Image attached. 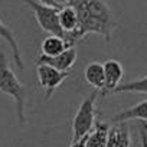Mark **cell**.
<instances>
[{"mask_svg": "<svg viewBox=\"0 0 147 147\" xmlns=\"http://www.w3.org/2000/svg\"><path fill=\"white\" fill-rule=\"evenodd\" d=\"M140 147H147V123H140Z\"/></svg>", "mask_w": 147, "mask_h": 147, "instance_id": "obj_16", "label": "cell"}, {"mask_svg": "<svg viewBox=\"0 0 147 147\" xmlns=\"http://www.w3.org/2000/svg\"><path fill=\"white\" fill-rule=\"evenodd\" d=\"M0 92H3L13 98L16 104V115L20 124H25V101L26 90L25 85L18 80L16 74L10 69L7 58L3 52H0Z\"/></svg>", "mask_w": 147, "mask_h": 147, "instance_id": "obj_2", "label": "cell"}, {"mask_svg": "<svg viewBox=\"0 0 147 147\" xmlns=\"http://www.w3.org/2000/svg\"><path fill=\"white\" fill-rule=\"evenodd\" d=\"M121 92H138V94H147V77L133 80L125 84H120L113 94H121Z\"/></svg>", "mask_w": 147, "mask_h": 147, "instance_id": "obj_15", "label": "cell"}, {"mask_svg": "<svg viewBox=\"0 0 147 147\" xmlns=\"http://www.w3.org/2000/svg\"><path fill=\"white\" fill-rule=\"evenodd\" d=\"M72 6L78 13V28L75 32L65 36L69 48L75 46L91 33L104 38L105 42L111 40L117 22L113 10L104 0H74Z\"/></svg>", "mask_w": 147, "mask_h": 147, "instance_id": "obj_1", "label": "cell"}, {"mask_svg": "<svg viewBox=\"0 0 147 147\" xmlns=\"http://www.w3.org/2000/svg\"><path fill=\"white\" fill-rule=\"evenodd\" d=\"M111 125L104 121H95L94 128L87 134V144L85 147H105Z\"/></svg>", "mask_w": 147, "mask_h": 147, "instance_id": "obj_11", "label": "cell"}, {"mask_svg": "<svg viewBox=\"0 0 147 147\" xmlns=\"http://www.w3.org/2000/svg\"><path fill=\"white\" fill-rule=\"evenodd\" d=\"M130 120H140V121L147 123V100H144L124 111H120L118 114H115L113 117L111 121L114 124H118V123H125Z\"/></svg>", "mask_w": 147, "mask_h": 147, "instance_id": "obj_10", "label": "cell"}, {"mask_svg": "<svg viewBox=\"0 0 147 147\" xmlns=\"http://www.w3.org/2000/svg\"><path fill=\"white\" fill-rule=\"evenodd\" d=\"M36 75L39 87L45 91V100H49L55 94V91L61 87V84L69 77V71L63 72L49 65H38Z\"/></svg>", "mask_w": 147, "mask_h": 147, "instance_id": "obj_5", "label": "cell"}, {"mask_svg": "<svg viewBox=\"0 0 147 147\" xmlns=\"http://www.w3.org/2000/svg\"><path fill=\"white\" fill-rule=\"evenodd\" d=\"M59 23L65 36L75 32V29L78 28V13L72 5H68L59 9Z\"/></svg>", "mask_w": 147, "mask_h": 147, "instance_id": "obj_13", "label": "cell"}, {"mask_svg": "<svg viewBox=\"0 0 147 147\" xmlns=\"http://www.w3.org/2000/svg\"><path fill=\"white\" fill-rule=\"evenodd\" d=\"M84 78L88 85H91L95 91L102 92L105 88V74L104 65L100 62H90L84 69Z\"/></svg>", "mask_w": 147, "mask_h": 147, "instance_id": "obj_8", "label": "cell"}, {"mask_svg": "<svg viewBox=\"0 0 147 147\" xmlns=\"http://www.w3.org/2000/svg\"><path fill=\"white\" fill-rule=\"evenodd\" d=\"M55 2H56V5H58L59 7H63V6L72 5V2H74V0H55Z\"/></svg>", "mask_w": 147, "mask_h": 147, "instance_id": "obj_19", "label": "cell"}, {"mask_svg": "<svg viewBox=\"0 0 147 147\" xmlns=\"http://www.w3.org/2000/svg\"><path fill=\"white\" fill-rule=\"evenodd\" d=\"M0 38L9 43V46L12 49V53H13V61H15L16 66L20 71H23L25 69V63H23V59H22V53H20V48L18 45V40H16L15 35L12 33V30L2 20H0Z\"/></svg>", "mask_w": 147, "mask_h": 147, "instance_id": "obj_14", "label": "cell"}, {"mask_svg": "<svg viewBox=\"0 0 147 147\" xmlns=\"http://www.w3.org/2000/svg\"><path fill=\"white\" fill-rule=\"evenodd\" d=\"M102 65H104V74H105V88L102 92H100V95L105 98L111 95L113 91L121 84V80L124 77V68L115 59H108Z\"/></svg>", "mask_w": 147, "mask_h": 147, "instance_id": "obj_7", "label": "cell"}, {"mask_svg": "<svg viewBox=\"0 0 147 147\" xmlns=\"http://www.w3.org/2000/svg\"><path fill=\"white\" fill-rule=\"evenodd\" d=\"M85 144H87V136L80 138V140H77V141H72L69 147H85Z\"/></svg>", "mask_w": 147, "mask_h": 147, "instance_id": "obj_17", "label": "cell"}, {"mask_svg": "<svg viewBox=\"0 0 147 147\" xmlns=\"http://www.w3.org/2000/svg\"><path fill=\"white\" fill-rule=\"evenodd\" d=\"M105 147H131V134L125 123H118L110 128Z\"/></svg>", "mask_w": 147, "mask_h": 147, "instance_id": "obj_9", "label": "cell"}, {"mask_svg": "<svg viewBox=\"0 0 147 147\" xmlns=\"http://www.w3.org/2000/svg\"><path fill=\"white\" fill-rule=\"evenodd\" d=\"M38 2H39L40 5H43V6H49V7H58V9H61V7L56 5L55 0H38Z\"/></svg>", "mask_w": 147, "mask_h": 147, "instance_id": "obj_18", "label": "cell"}, {"mask_svg": "<svg viewBox=\"0 0 147 147\" xmlns=\"http://www.w3.org/2000/svg\"><path fill=\"white\" fill-rule=\"evenodd\" d=\"M77 56H78L77 49H75V46H72V48L65 49L62 53H59L56 56H45V55L40 53L36 59V63L38 65H49V66H53L58 71L68 72L74 65H75Z\"/></svg>", "mask_w": 147, "mask_h": 147, "instance_id": "obj_6", "label": "cell"}, {"mask_svg": "<svg viewBox=\"0 0 147 147\" xmlns=\"http://www.w3.org/2000/svg\"><path fill=\"white\" fill-rule=\"evenodd\" d=\"M23 2H25V5H28L32 9L35 19L42 30H45L49 35H56V36L65 38V33L59 23V9L58 7L43 6L38 0H23Z\"/></svg>", "mask_w": 147, "mask_h": 147, "instance_id": "obj_4", "label": "cell"}, {"mask_svg": "<svg viewBox=\"0 0 147 147\" xmlns=\"http://www.w3.org/2000/svg\"><path fill=\"white\" fill-rule=\"evenodd\" d=\"M98 97V91H94L91 95L85 97L82 102L80 104L75 117L72 121V141H77L82 137H85L95 125V117H97V108L95 101ZM71 141V143H72Z\"/></svg>", "mask_w": 147, "mask_h": 147, "instance_id": "obj_3", "label": "cell"}, {"mask_svg": "<svg viewBox=\"0 0 147 147\" xmlns=\"http://www.w3.org/2000/svg\"><path fill=\"white\" fill-rule=\"evenodd\" d=\"M68 48H69V45L66 43L65 38H61L56 35L46 36L40 43V52L45 56H56Z\"/></svg>", "mask_w": 147, "mask_h": 147, "instance_id": "obj_12", "label": "cell"}]
</instances>
